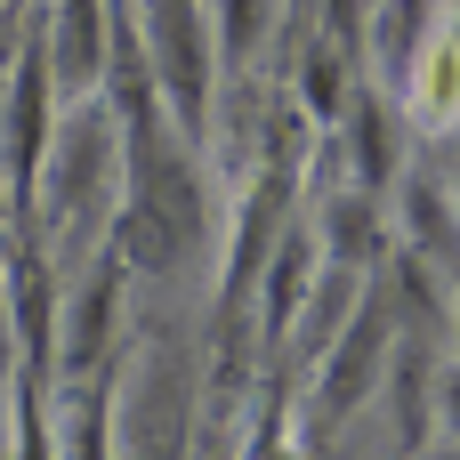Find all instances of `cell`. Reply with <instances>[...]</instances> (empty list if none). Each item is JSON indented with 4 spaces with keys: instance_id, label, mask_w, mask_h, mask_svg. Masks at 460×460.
I'll return each instance as SVG.
<instances>
[{
    "instance_id": "cell-1",
    "label": "cell",
    "mask_w": 460,
    "mask_h": 460,
    "mask_svg": "<svg viewBox=\"0 0 460 460\" xmlns=\"http://www.w3.org/2000/svg\"><path fill=\"white\" fill-rule=\"evenodd\" d=\"M121 202H129V137H121V113L105 97L65 105L40 170H32V194H24V226L65 267V283L113 243Z\"/></svg>"
},
{
    "instance_id": "cell-2",
    "label": "cell",
    "mask_w": 460,
    "mask_h": 460,
    "mask_svg": "<svg viewBox=\"0 0 460 460\" xmlns=\"http://www.w3.org/2000/svg\"><path fill=\"white\" fill-rule=\"evenodd\" d=\"M129 16H137V40H146V65H154V89H162L178 137L210 146L218 137V97H226L210 0H129Z\"/></svg>"
},
{
    "instance_id": "cell-3",
    "label": "cell",
    "mask_w": 460,
    "mask_h": 460,
    "mask_svg": "<svg viewBox=\"0 0 460 460\" xmlns=\"http://www.w3.org/2000/svg\"><path fill=\"white\" fill-rule=\"evenodd\" d=\"M202 380L178 340H146L121 364V404H113V460H186L194 453V412Z\"/></svg>"
},
{
    "instance_id": "cell-4",
    "label": "cell",
    "mask_w": 460,
    "mask_h": 460,
    "mask_svg": "<svg viewBox=\"0 0 460 460\" xmlns=\"http://www.w3.org/2000/svg\"><path fill=\"white\" fill-rule=\"evenodd\" d=\"M396 348H404V323H396V307H388V291L372 283V299L356 307V323L332 340V356L307 372V412L323 420V437L332 429H348L380 388H388V364H396Z\"/></svg>"
},
{
    "instance_id": "cell-5",
    "label": "cell",
    "mask_w": 460,
    "mask_h": 460,
    "mask_svg": "<svg viewBox=\"0 0 460 460\" xmlns=\"http://www.w3.org/2000/svg\"><path fill=\"white\" fill-rule=\"evenodd\" d=\"M121 332H129V267L105 243L73 283H65V315H57V372L49 380H89L121 364Z\"/></svg>"
},
{
    "instance_id": "cell-6",
    "label": "cell",
    "mask_w": 460,
    "mask_h": 460,
    "mask_svg": "<svg viewBox=\"0 0 460 460\" xmlns=\"http://www.w3.org/2000/svg\"><path fill=\"white\" fill-rule=\"evenodd\" d=\"M113 16H121V0H40V8H32V40H40V57H49L65 105L105 97V73H113Z\"/></svg>"
},
{
    "instance_id": "cell-7",
    "label": "cell",
    "mask_w": 460,
    "mask_h": 460,
    "mask_svg": "<svg viewBox=\"0 0 460 460\" xmlns=\"http://www.w3.org/2000/svg\"><path fill=\"white\" fill-rule=\"evenodd\" d=\"M315 283H323V243H315V226H307V218H291V234L275 243V259H267V275H259V291H251L259 348H275V356L291 348V332H299V315H307Z\"/></svg>"
},
{
    "instance_id": "cell-8",
    "label": "cell",
    "mask_w": 460,
    "mask_h": 460,
    "mask_svg": "<svg viewBox=\"0 0 460 460\" xmlns=\"http://www.w3.org/2000/svg\"><path fill=\"white\" fill-rule=\"evenodd\" d=\"M396 226H404V251H412L420 267H437L460 291V194H453V178L404 170V178H396Z\"/></svg>"
},
{
    "instance_id": "cell-9",
    "label": "cell",
    "mask_w": 460,
    "mask_h": 460,
    "mask_svg": "<svg viewBox=\"0 0 460 460\" xmlns=\"http://www.w3.org/2000/svg\"><path fill=\"white\" fill-rule=\"evenodd\" d=\"M404 105H388V89H356V105H348V121H340V154H348V186H364V194H388L396 178H404Z\"/></svg>"
},
{
    "instance_id": "cell-10",
    "label": "cell",
    "mask_w": 460,
    "mask_h": 460,
    "mask_svg": "<svg viewBox=\"0 0 460 460\" xmlns=\"http://www.w3.org/2000/svg\"><path fill=\"white\" fill-rule=\"evenodd\" d=\"M396 105H404V121H412L420 137H453L460 129V8L437 16V32L420 40V57H412Z\"/></svg>"
},
{
    "instance_id": "cell-11",
    "label": "cell",
    "mask_w": 460,
    "mask_h": 460,
    "mask_svg": "<svg viewBox=\"0 0 460 460\" xmlns=\"http://www.w3.org/2000/svg\"><path fill=\"white\" fill-rule=\"evenodd\" d=\"M291 81H299V113H307V121H323V129H340V121H348V105H356V89H364V81H356V40H348V32H332V24H323V32H307V49H299V73H291Z\"/></svg>"
},
{
    "instance_id": "cell-12",
    "label": "cell",
    "mask_w": 460,
    "mask_h": 460,
    "mask_svg": "<svg viewBox=\"0 0 460 460\" xmlns=\"http://www.w3.org/2000/svg\"><path fill=\"white\" fill-rule=\"evenodd\" d=\"M307 226H315V243H323L332 267H364V275H372V259L388 251V218H380V202H372L364 186H332Z\"/></svg>"
},
{
    "instance_id": "cell-13",
    "label": "cell",
    "mask_w": 460,
    "mask_h": 460,
    "mask_svg": "<svg viewBox=\"0 0 460 460\" xmlns=\"http://www.w3.org/2000/svg\"><path fill=\"white\" fill-rule=\"evenodd\" d=\"M291 0H210V24H218V65H226V89L251 81V65L275 49V24H283Z\"/></svg>"
},
{
    "instance_id": "cell-14",
    "label": "cell",
    "mask_w": 460,
    "mask_h": 460,
    "mask_svg": "<svg viewBox=\"0 0 460 460\" xmlns=\"http://www.w3.org/2000/svg\"><path fill=\"white\" fill-rule=\"evenodd\" d=\"M437 16H445L437 0H372V32H364V40H372V65H380L396 89H404V73H412L420 40L437 32Z\"/></svg>"
},
{
    "instance_id": "cell-15",
    "label": "cell",
    "mask_w": 460,
    "mask_h": 460,
    "mask_svg": "<svg viewBox=\"0 0 460 460\" xmlns=\"http://www.w3.org/2000/svg\"><path fill=\"white\" fill-rule=\"evenodd\" d=\"M16 388H24V340H16V315H8V291H0V420H8Z\"/></svg>"
},
{
    "instance_id": "cell-16",
    "label": "cell",
    "mask_w": 460,
    "mask_h": 460,
    "mask_svg": "<svg viewBox=\"0 0 460 460\" xmlns=\"http://www.w3.org/2000/svg\"><path fill=\"white\" fill-rule=\"evenodd\" d=\"M437 437L460 445V356H445V372H437Z\"/></svg>"
},
{
    "instance_id": "cell-17",
    "label": "cell",
    "mask_w": 460,
    "mask_h": 460,
    "mask_svg": "<svg viewBox=\"0 0 460 460\" xmlns=\"http://www.w3.org/2000/svg\"><path fill=\"white\" fill-rule=\"evenodd\" d=\"M412 460H460V445H453V437H437L429 453H412Z\"/></svg>"
}]
</instances>
